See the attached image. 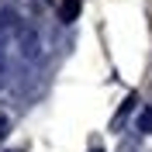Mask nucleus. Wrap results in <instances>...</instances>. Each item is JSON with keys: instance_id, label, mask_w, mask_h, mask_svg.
Wrapping results in <instances>:
<instances>
[{"instance_id": "f257e3e1", "label": "nucleus", "mask_w": 152, "mask_h": 152, "mask_svg": "<svg viewBox=\"0 0 152 152\" xmlns=\"http://www.w3.org/2000/svg\"><path fill=\"white\" fill-rule=\"evenodd\" d=\"M80 7H83V0H62V4H59V18H62V24H73V21L80 18Z\"/></svg>"}, {"instance_id": "f03ea898", "label": "nucleus", "mask_w": 152, "mask_h": 152, "mask_svg": "<svg viewBox=\"0 0 152 152\" xmlns=\"http://www.w3.org/2000/svg\"><path fill=\"white\" fill-rule=\"evenodd\" d=\"M142 128H145V132H152V111H149V114L142 118Z\"/></svg>"}, {"instance_id": "7ed1b4c3", "label": "nucleus", "mask_w": 152, "mask_h": 152, "mask_svg": "<svg viewBox=\"0 0 152 152\" xmlns=\"http://www.w3.org/2000/svg\"><path fill=\"white\" fill-rule=\"evenodd\" d=\"M4 135H7V118L0 114V138H4Z\"/></svg>"}, {"instance_id": "20e7f679", "label": "nucleus", "mask_w": 152, "mask_h": 152, "mask_svg": "<svg viewBox=\"0 0 152 152\" xmlns=\"http://www.w3.org/2000/svg\"><path fill=\"white\" fill-rule=\"evenodd\" d=\"M94 152H100V149H94Z\"/></svg>"}]
</instances>
